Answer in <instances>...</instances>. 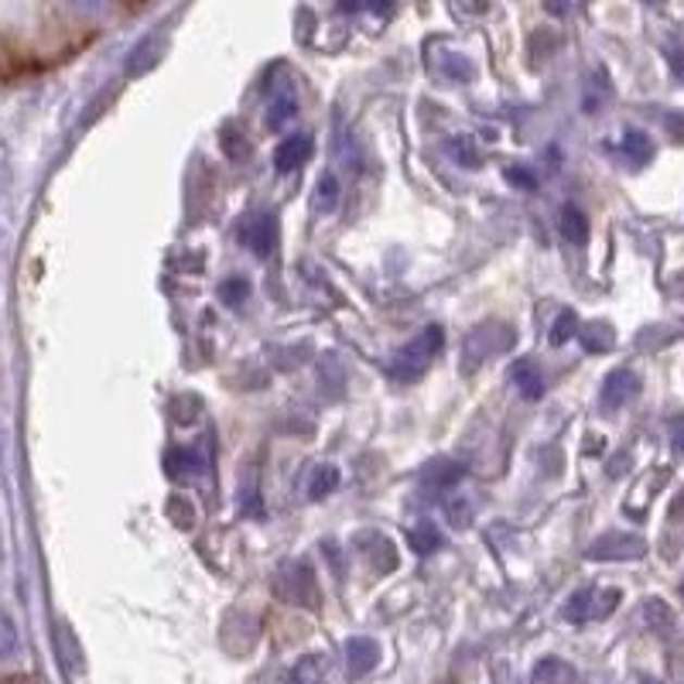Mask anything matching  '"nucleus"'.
Instances as JSON below:
<instances>
[{
  "mask_svg": "<svg viewBox=\"0 0 684 684\" xmlns=\"http://www.w3.org/2000/svg\"><path fill=\"white\" fill-rule=\"evenodd\" d=\"M288 684H325V660L322 654H304L288 674Z\"/></svg>",
  "mask_w": 684,
  "mask_h": 684,
  "instance_id": "dca6fc26",
  "label": "nucleus"
},
{
  "mask_svg": "<svg viewBox=\"0 0 684 684\" xmlns=\"http://www.w3.org/2000/svg\"><path fill=\"white\" fill-rule=\"evenodd\" d=\"M513 384L521 387V394L527 397V400H537L540 394H545V376L537 373V366L531 363V360H521V363H513Z\"/></svg>",
  "mask_w": 684,
  "mask_h": 684,
  "instance_id": "2eb2a0df",
  "label": "nucleus"
},
{
  "mask_svg": "<svg viewBox=\"0 0 684 684\" xmlns=\"http://www.w3.org/2000/svg\"><path fill=\"white\" fill-rule=\"evenodd\" d=\"M647 620H650V626H668L671 623V609L664 606V602H660V599H650L647 602Z\"/></svg>",
  "mask_w": 684,
  "mask_h": 684,
  "instance_id": "7c9ffc66",
  "label": "nucleus"
},
{
  "mask_svg": "<svg viewBox=\"0 0 684 684\" xmlns=\"http://www.w3.org/2000/svg\"><path fill=\"white\" fill-rule=\"evenodd\" d=\"M339 486V469L336 465H322V469H315V476H312V483H309V497L312 500H322V497H328V493H333Z\"/></svg>",
  "mask_w": 684,
  "mask_h": 684,
  "instance_id": "393cba45",
  "label": "nucleus"
},
{
  "mask_svg": "<svg viewBox=\"0 0 684 684\" xmlns=\"http://www.w3.org/2000/svg\"><path fill=\"white\" fill-rule=\"evenodd\" d=\"M677 285H684V277H677Z\"/></svg>",
  "mask_w": 684,
  "mask_h": 684,
  "instance_id": "e433bc0d",
  "label": "nucleus"
},
{
  "mask_svg": "<svg viewBox=\"0 0 684 684\" xmlns=\"http://www.w3.org/2000/svg\"><path fill=\"white\" fill-rule=\"evenodd\" d=\"M681 593H684V585H681Z\"/></svg>",
  "mask_w": 684,
  "mask_h": 684,
  "instance_id": "4c0bfd02",
  "label": "nucleus"
},
{
  "mask_svg": "<svg viewBox=\"0 0 684 684\" xmlns=\"http://www.w3.org/2000/svg\"><path fill=\"white\" fill-rule=\"evenodd\" d=\"M636 394H641V376H636V370H630V366H620V370H612L602 384V408L617 411Z\"/></svg>",
  "mask_w": 684,
  "mask_h": 684,
  "instance_id": "6e6552de",
  "label": "nucleus"
},
{
  "mask_svg": "<svg viewBox=\"0 0 684 684\" xmlns=\"http://www.w3.org/2000/svg\"><path fill=\"white\" fill-rule=\"evenodd\" d=\"M247 295H250V285H247L244 277H229V281H223V288H220V301L229 304V309H237V304H244Z\"/></svg>",
  "mask_w": 684,
  "mask_h": 684,
  "instance_id": "c85d7f7f",
  "label": "nucleus"
},
{
  "mask_svg": "<svg viewBox=\"0 0 684 684\" xmlns=\"http://www.w3.org/2000/svg\"><path fill=\"white\" fill-rule=\"evenodd\" d=\"M220 148H223V154H226L233 164H240V161L250 158V137H247V130H244L237 121H226V124L220 127Z\"/></svg>",
  "mask_w": 684,
  "mask_h": 684,
  "instance_id": "ddd939ff",
  "label": "nucleus"
},
{
  "mask_svg": "<svg viewBox=\"0 0 684 684\" xmlns=\"http://www.w3.org/2000/svg\"><path fill=\"white\" fill-rule=\"evenodd\" d=\"M561 237L569 244H579V247L588 240V220H585V212L579 206L561 209Z\"/></svg>",
  "mask_w": 684,
  "mask_h": 684,
  "instance_id": "f3484780",
  "label": "nucleus"
},
{
  "mask_svg": "<svg viewBox=\"0 0 684 684\" xmlns=\"http://www.w3.org/2000/svg\"><path fill=\"white\" fill-rule=\"evenodd\" d=\"M55 636H59V654H62V664L69 668V671H79L83 668V650H79V644H76V636H73V630H69L65 623L55 630Z\"/></svg>",
  "mask_w": 684,
  "mask_h": 684,
  "instance_id": "b1692460",
  "label": "nucleus"
},
{
  "mask_svg": "<svg viewBox=\"0 0 684 684\" xmlns=\"http://www.w3.org/2000/svg\"><path fill=\"white\" fill-rule=\"evenodd\" d=\"M513 346V328L500 319H489L476 325L462 343V373H476L489 357H500L503 349Z\"/></svg>",
  "mask_w": 684,
  "mask_h": 684,
  "instance_id": "f03ea898",
  "label": "nucleus"
},
{
  "mask_svg": "<svg viewBox=\"0 0 684 684\" xmlns=\"http://www.w3.org/2000/svg\"><path fill=\"white\" fill-rule=\"evenodd\" d=\"M11 650H14V623L4 620V654H11Z\"/></svg>",
  "mask_w": 684,
  "mask_h": 684,
  "instance_id": "473e14b6",
  "label": "nucleus"
},
{
  "mask_svg": "<svg viewBox=\"0 0 684 684\" xmlns=\"http://www.w3.org/2000/svg\"><path fill=\"white\" fill-rule=\"evenodd\" d=\"M674 448H677V452H684V424L674 432Z\"/></svg>",
  "mask_w": 684,
  "mask_h": 684,
  "instance_id": "f704fd0d",
  "label": "nucleus"
},
{
  "mask_svg": "<svg viewBox=\"0 0 684 684\" xmlns=\"http://www.w3.org/2000/svg\"><path fill=\"white\" fill-rule=\"evenodd\" d=\"M274 596L288 606H319V582L309 561H285L274 575Z\"/></svg>",
  "mask_w": 684,
  "mask_h": 684,
  "instance_id": "7ed1b4c3",
  "label": "nucleus"
},
{
  "mask_svg": "<svg viewBox=\"0 0 684 684\" xmlns=\"http://www.w3.org/2000/svg\"><path fill=\"white\" fill-rule=\"evenodd\" d=\"M199 418H202V400L196 394H182L172 400V421L178 428H192Z\"/></svg>",
  "mask_w": 684,
  "mask_h": 684,
  "instance_id": "aec40b11",
  "label": "nucleus"
},
{
  "mask_svg": "<svg viewBox=\"0 0 684 684\" xmlns=\"http://www.w3.org/2000/svg\"><path fill=\"white\" fill-rule=\"evenodd\" d=\"M164 473L175 483H188L206 473V459L196 452V448H172L169 456H164Z\"/></svg>",
  "mask_w": 684,
  "mask_h": 684,
  "instance_id": "9b49d317",
  "label": "nucleus"
},
{
  "mask_svg": "<svg viewBox=\"0 0 684 684\" xmlns=\"http://www.w3.org/2000/svg\"><path fill=\"white\" fill-rule=\"evenodd\" d=\"M507 182L513 188H524V192H534V188H537V178L527 169H507Z\"/></svg>",
  "mask_w": 684,
  "mask_h": 684,
  "instance_id": "c756f323",
  "label": "nucleus"
},
{
  "mask_svg": "<svg viewBox=\"0 0 684 684\" xmlns=\"http://www.w3.org/2000/svg\"><path fill=\"white\" fill-rule=\"evenodd\" d=\"M366 4H370L376 14H381V11H387V8H390V0H366Z\"/></svg>",
  "mask_w": 684,
  "mask_h": 684,
  "instance_id": "72a5a7b5",
  "label": "nucleus"
},
{
  "mask_svg": "<svg viewBox=\"0 0 684 684\" xmlns=\"http://www.w3.org/2000/svg\"><path fill=\"white\" fill-rule=\"evenodd\" d=\"M593 561H630V558H644L647 545L644 537L636 534H602L599 540H593L585 551Z\"/></svg>",
  "mask_w": 684,
  "mask_h": 684,
  "instance_id": "0eeeda50",
  "label": "nucleus"
},
{
  "mask_svg": "<svg viewBox=\"0 0 684 684\" xmlns=\"http://www.w3.org/2000/svg\"><path fill=\"white\" fill-rule=\"evenodd\" d=\"M339 178L333 175V172H325L322 178H319V185H315V196H312V206H315V212H333L336 206H339Z\"/></svg>",
  "mask_w": 684,
  "mask_h": 684,
  "instance_id": "412c9836",
  "label": "nucleus"
},
{
  "mask_svg": "<svg viewBox=\"0 0 684 684\" xmlns=\"http://www.w3.org/2000/svg\"><path fill=\"white\" fill-rule=\"evenodd\" d=\"M575 668L569 664V660H561V657H548V660H540V664L534 668L531 674V684H575Z\"/></svg>",
  "mask_w": 684,
  "mask_h": 684,
  "instance_id": "4468645a",
  "label": "nucleus"
},
{
  "mask_svg": "<svg viewBox=\"0 0 684 684\" xmlns=\"http://www.w3.org/2000/svg\"><path fill=\"white\" fill-rule=\"evenodd\" d=\"M442 343H445V333L438 325H428L418 339H411L405 349L397 352V357L387 363V376L397 384H411L418 381V376L428 370V363L442 352Z\"/></svg>",
  "mask_w": 684,
  "mask_h": 684,
  "instance_id": "f257e3e1",
  "label": "nucleus"
},
{
  "mask_svg": "<svg viewBox=\"0 0 684 684\" xmlns=\"http://www.w3.org/2000/svg\"><path fill=\"white\" fill-rule=\"evenodd\" d=\"M448 517H452L456 527H465L469 524V503H452L448 507Z\"/></svg>",
  "mask_w": 684,
  "mask_h": 684,
  "instance_id": "2f4dec72",
  "label": "nucleus"
},
{
  "mask_svg": "<svg viewBox=\"0 0 684 684\" xmlns=\"http://www.w3.org/2000/svg\"><path fill=\"white\" fill-rule=\"evenodd\" d=\"M617 606H620L617 588H582V593H575L569 602H564V620L569 623L606 620Z\"/></svg>",
  "mask_w": 684,
  "mask_h": 684,
  "instance_id": "20e7f679",
  "label": "nucleus"
},
{
  "mask_svg": "<svg viewBox=\"0 0 684 684\" xmlns=\"http://www.w3.org/2000/svg\"><path fill=\"white\" fill-rule=\"evenodd\" d=\"M164 513H169V521L182 531H188L196 524V503L188 500V497H172L169 507H164Z\"/></svg>",
  "mask_w": 684,
  "mask_h": 684,
  "instance_id": "a878e982",
  "label": "nucleus"
},
{
  "mask_svg": "<svg viewBox=\"0 0 684 684\" xmlns=\"http://www.w3.org/2000/svg\"><path fill=\"white\" fill-rule=\"evenodd\" d=\"M237 233H240V244L250 253L268 257L274 250V244H277V220H274V212H268V209L250 212V216L240 220V229Z\"/></svg>",
  "mask_w": 684,
  "mask_h": 684,
  "instance_id": "39448f33",
  "label": "nucleus"
},
{
  "mask_svg": "<svg viewBox=\"0 0 684 684\" xmlns=\"http://www.w3.org/2000/svg\"><path fill=\"white\" fill-rule=\"evenodd\" d=\"M408 540H411V551H418V555H432V551H438V548H442V534H438L432 524H421V527H414Z\"/></svg>",
  "mask_w": 684,
  "mask_h": 684,
  "instance_id": "bb28decb",
  "label": "nucleus"
},
{
  "mask_svg": "<svg viewBox=\"0 0 684 684\" xmlns=\"http://www.w3.org/2000/svg\"><path fill=\"white\" fill-rule=\"evenodd\" d=\"M158 55H161L158 38H148L145 45H137V52H130V59H127V76H145L158 62Z\"/></svg>",
  "mask_w": 684,
  "mask_h": 684,
  "instance_id": "4be33fe9",
  "label": "nucleus"
},
{
  "mask_svg": "<svg viewBox=\"0 0 684 684\" xmlns=\"http://www.w3.org/2000/svg\"><path fill=\"white\" fill-rule=\"evenodd\" d=\"M623 154H626V161L633 164V169H641V164H647L654 158V140L644 130H626L623 134Z\"/></svg>",
  "mask_w": 684,
  "mask_h": 684,
  "instance_id": "a211bd4d",
  "label": "nucleus"
},
{
  "mask_svg": "<svg viewBox=\"0 0 684 684\" xmlns=\"http://www.w3.org/2000/svg\"><path fill=\"white\" fill-rule=\"evenodd\" d=\"M268 86H274V97H271V107H268V127L271 130H281L285 124L295 121V113H298V97H295V86L291 79L285 76V69H271V76H268Z\"/></svg>",
  "mask_w": 684,
  "mask_h": 684,
  "instance_id": "423d86ee",
  "label": "nucleus"
},
{
  "mask_svg": "<svg viewBox=\"0 0 684 684\" xmlns=\"http://www.w3.org/2000/svg\"><path fill=\"white\" fill-rule=\"evenodd\" d=\"M381 664V644L370 641V636H352L346 644V671L349 677H363Z\"/></svg>",
  "mask_w": 684,
  "mask_h": 684,
  "instance_id": "1a4fd4ad",
  "label": "nucleus"
},
{
  "mask_svg": "<svg viewBox=\"0 0 684 684\" xmlns=\"http://www.w3.org/2000/svg\"><path fill=\"white\" fill-rule=\"evenodd\" d=\"M448 154H452V161L462 164V169H480V164H483V154H480L473 137H452V145H448Z\"/></svg>",
  "mask_w": 684,
  "mask_h": 684,
  "instance_id": "5701e85b",
  "label": "nucleus"
},
{
  "mask_svg": "<svg viewBox=\"0 0 684 684\" xmlns=\"http://www.w3.org/2000/svg\"><path fill=\"white\" fill-rule=\"evenodd\" d=\"M575 328H579V315L572 309H564L555 319V325H551V346H564V343L575 336Z\"/></svg>",
  "mask_w": 684,
  "mask_h": 684,
  "instance_id": "cd10ccee",
  "label": "nucleus"
},
{
  "mask_svg": "<svg viewBox=\"0 0 684 684\" xmlns=\"http://www.w3.org/2000/svg\"><path fill=\"white\" fill-rule=\"evenodd\" d=\"M76 4H79V8H83V4L89 8V4H100V0H76Z\"/></svg>",
  "mask_w": 684,
  "mask_h": 684,
  "instance_id": "c9c22d12",
  "label": "nucleus"
},
{
  "mask_svg": "<svg viewBox=\"0 0 684 684\" xmlns=\"http://www.w3.org/2000/svg\"><path fill=\"white\" fill-rule=\"evenodd\" d=\"M462 476H465V465L456 462V459H445V456L432 459L428 465L421 469V483L428 489H448V486L462 483Z\"/></svg>",
  "mask_w": 684,
  "mask_h": 684,
  "instance_id": "f8f14e48",
  "label": "nucleus"
},
{
  "mask_svg": "<svg viewBox=\"0 0 684 684\" xmlns=\"http://www.w3.org/2000/svg\"><path fill=\"white\" fill-rule=\"evenodd\" d=\"M582 346L588 349V352H609L612 349V343H617V333H612V325L609 322H588L585 328H582Z\"/></svg>",
  "mask_w": 684,
  "mask_h": 684,
  "instance_id": "6ab92c4d",
  "label": "nucleus"
},
{
  "mask_svg": "<svg viewBox=\"0 0 684 684\" xmlns=\"http://www.w3.org/2000/svg\"><path fill=\"white\" fill-rule=\"evenodd\" d=\"M309 154H312V137L309 134H291V137H285L277 145V151H274V169L281 175H291V172L301 169L304 161H309Z\"/></svg>",
  "mask_w": 684,
  "mask_h": 684,
  "instance_id": "9d476101",
  "label": "nucleus"
}]
</instances>
